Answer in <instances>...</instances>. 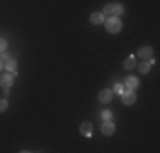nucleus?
<instances>
[{
	"mask_svg": "<svg viewBox=\"0 0 160 153\" xmlns=\"http://www.w3.org/2000/svg\"><path fill=\"white\" fill-rule=\"evenodd\" d=\"M104 22H106L108 32H111V34H118L121 31V27H123V22H121L118 17H109L108 21H104Z\"/></svg>",
	"mask_w": 160,
	"mask_h": 153,
	"instance_id": "obj_1",
	"label": "nucleus"
},
{
	"mask_svg": "<svg viewBox=\"0 0 160 153\" xmlns=\"http://www.w3.org/2000/svg\"><path fill=\"white\" fill-rule=\"evenodd\" d=\"M121 14H123V7L119 3H108L102 9V15H109V17H118Z\"/></svg>",
	"mask_w": 160,
	"mask_h": 153,
	"instance_id": "obj_2",
	"label": "nucleus"
},
{
	"mask_svg": "<svg viewBox=\"0 0 160 153\" xmlns=\"http://www.w3.org/2000/svg\"><path fill=\"white\" fill-rule=\"evenodd\" d=\"M121 101H123V104L126 106H131L136 102V94L135 90H124L123 94H121Z\"/></svg>",
	"mask_w": 160,
	"mask_h": 153,
	"instance_id": "obj_3",
	"label": "nucleus"
},
{
	"mask_svg": "<svg viewBox=\"0 0 160 153\" xmlns=\"http://www.w3.org/2000/svg\"><path fill=\"white\" fill-rule=\"evenodd\" d=\"M114 129H116V126H114L111 121H104V124L101 126V133L104 136H111L114 133Z\"/></svg>",
	"mask_w": 160,
	"mask_h": 153,
	"instance_id": "obj_4",
	"label": "nucleus"
},
{
	"mask_svg": "<svg viewBox=\"0 0 160 153\" xmlns=\"http://www.w3.org/2000/svg\"><path fill=\"white\" fill-rule=\"evenodd\" d=\"M0 85H2L3 89H9V87H12V85H14V75H10V73L2 75V76H0Z\"/></svg>",
	"mask_w": 160,
	"mask_h": 153,
	"instance_id": "obj_5",
	"label": "nucleus"
},
{
	"mask_svg": "<svg viewBox=\"0 0 160 153\" xmlns=\"http://www.w3.org/2000/svg\"><path fill=\"white\" fill-rule=\"evenodd\" d=\"M152 56H153V49H152L150 46H143V48L138 49V58L148 60V58H152Z\"/></svg>",
	"mask_w": 160,
	"mask_h": 153,
	"instance_id": "obj_6",
	"label": "nucleus"
},
{
	"mask_svg": "<svg viewBox=\"0 0 160 153\" xmlns=\"http://www.w3.org/2000/svg\"><path fill=\"white\" fill-rule=\"evenodd\" d=\"M92 129H94L92 122H82V126H80V135L85 136V138H90L92 136Z\"/></svg>",
	"mask_w": 160,
	"mask_h": 153,
	"instance_id": "obj_7",
	"label": "nucleus"
},
{
	"mask_svg": "<svg viewBox=\"0 0 160 153\" xmlns=\"http://www.w3.org/2000/svg\"><path fill=\"white\" fill-rule=\"evenodd\" d=\"M111 99H112V92L109 90V89H104V90L99 92V101H101L102 104H109V102H111Z\"/></svg>",
	"mask_w": 160,
	"mask_h": 153,
	"instance_id": "obj_8",
	"label": "nucleus"
},
{
	"mask_svg": "<svg viewBox=\"0 0 160 153\" xmlns=\"http://www.w3.org/2000/svg\"><path fill=\"white\" fill-rule=\"evenodd\" d=\"M3 67L7 68V72H9L10 75H12V73L16 75V73H17V61L14 60V58H9L5 63H3Z\"/></svg>",
	"mask_w": 160,
	"mask_h": 153,
	"instance_id": "obj_9",
	"label": "nucleus"
},
{
	"mask_svg": "<svg viewBox=\"0 0 160 153\" xmlns=\"http://www.w3.org/2000/svg\"><path fill=\"white\" fill-rule=\"evenodd\" d=\"M124 85L128 87V90H135L136 87L140 85V82H138V78H136V76H128V78L124 80Z\"/></svg>",
	"mask_w": 160,
	"mask_h": 153,
	"instance_id": "obj_10",
	"label": "nucleus"
},
{
	"mask_svg": "<svg viewBox=\"0 0 160 153\" xmlns=\"http://www.w3.org/2000/svg\"><path fill=\"white\" fill-rule=\"evenodd\" d=\"M106 19H104V15H102V12H94L92 15H90V22L92 24H96V26H99V24H102Z\"/></svg>",
	"mask_w": 160,
	"mask_h": 153,
	"instance_id": "obj_11",
	"label": "nucleus"
},
{
	"mask_svg": "<svg viewBox=\"0 0 160 153\" xmlns=\"http://www.w3.org/2000/svg\"><path fill=\"white\" fill-rule=\"evenodd\" d=\"M123 67L126 68V70H133V68H136V58H135V56H129V58L123 63Z\"/></svg>",
	"mask_w": 160,
	"mask_h": 153,
	"instance_id": "obj_12",
	"label": "nucleus"
},
{
	"mask_svg": "<svg viewBox=\"0 0 160 153\" xmlns=\"http://www.w3.org/2000/svg\"><path fill=\"white\" fill-rule=\"evenodd\" d=\"M150 67H152V61L148 63V61H142V63L138 65V72L140 73H148L150 72Z\"/></svg>",
	"mask_w": 160,
	"mask_h": 153,
	"instance_id": "obj_13",
	"label": "nucleus"
},
{
	"mask_svg": "<svg viewBox=\"0 0 160 153\" xmlns=\"http://www.w3.org/2000/svg\"><path fill=\"white\" fill-rule=\"evenodd\" d=\"M7 107H9V102H7L5 99H0V112H5Z\"/></svg>",
	"mask_w": 160,
	"mask_h": 153,
	"instance_id": "obj_14",
	"label": "nucleus"
},
{
	"mask_svg": "<svg viewBox=\"0 0 160 153\" xmlns=\"http://www.w3.org/2000/svg\"><path fill=\"white\" fill-rule=\"evenodd\" d=\"M114 92L121 95V94H123V92H124V90H123V85H121V83H116V85H114Z\"/></svg>",
	"mask_w": 160,
	"mask_h": 153,
	"instance_id": "obj_15",
	"label": "nucleus"
},
{
	"mask_svg": "<svg viewBox=\"0 0 160 153\" xmlns=\"http://www.w3.org/2000/svg\"><path fill=\"white\" fill-rule=\"evenodd\" d=\"M102 119H104V121H111V112H109V111H104V112H102Z\"/></svg>",
	"mask_w": 160,
	"mask_h": 153,
	"instance_id": "obj_16",
	"label": "nucleus"
},
{
	"mask_svg": "<svg viewBox=\"0 0 160 153\" xmlns=\"http://www.w3.org/2000/svg\"><path fill=\"white\" fill-rule=\"evenodd\" d=\"M5 49H7V41L0 37V51H5Z\"/></svg>",
	"mask_w": 160,
	"mask_h": 153,
	"instance_id": "obj_17",
	"label": "nucleus"
},
{
	"mask_svg": "<svg viewBox=\"0 0 160 153\" xmlns=\"http://www.w3.org/2000/svg\"><path fill=\"white\" fill-rule=\"evenodd\" d=\"M2 68H3V61L0 60V70H2Z\"/></svg>",
	"mask_w": 160,
	"mask_h": 153,
	"instance_id": "obj_18",
	"label": "nucleus"
},
{
	"mask_svg": "<svg viewBox=\"0 0 160 153\" xmlns=\"http://www.w3.org/2000/svg\"><path fill=\"white\" fill-rule=\"evenodd\" d=\"M21 153H29V151H21Z\"/></svg>",
	"mask_w": 160,
	"mask_h": 153,
	"instance_id": "obj_19",
	"label": "nucleus"
}]
</instances>
